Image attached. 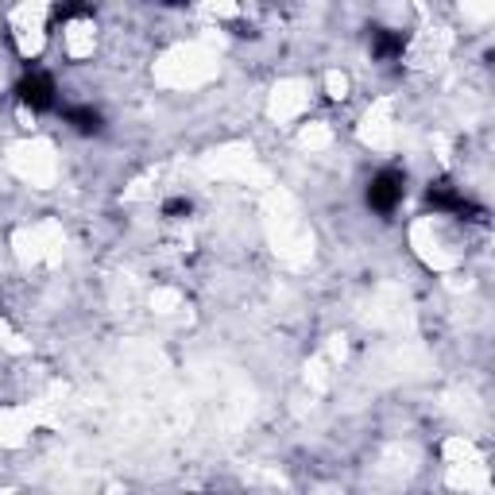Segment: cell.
<instances>
[{"label":"cell","instance_id":"8992f818","mask_svg":"<svg viewBox=\"0 0 495 495\" xmlns=\"http://www.w3.org/2000/svg\"><path fill=\"white\" fill-rule=\"evenodd\" d=\"M163 213H167L171 221H183V217H190V202L186 197H171V202L163 205Z\"/></svg>","mask_w":495,"mask_h":495},{"label":"cell","instance_id":"6da1fadb","mask_svg":"<svg viewBox=\"0 0 495 495\" xmlns=\"http://www.w3.org/2000/svg\"><path fill=\"white\" fill-rule=\"evenodd\" d=\"M403 194H406V174L403 171H379L372 183H368V205L375 213H395L403 202Z\"/></svg>","mask_w":495,"mask_h":495},{"label":"cell","instance_id":"277c9868","mask_svg":"<svg viewBox=\"0 0 495 495\" xmlns=\"http://www.w3.org/2000/svg\"><path fill=\"white\" fill-rule=\"evenodd\" d=\"M62 121L70 124L78 136H97V132L105 128V117H101V112H97L93 105H70V109L62 112Z\"/></svg>","mask_w":495,"mask_h":495},{"label":"cell","instance_id":"7a4b0ae2","mask_svg":"<svg viewBox=\"0 0 495 495\" xmlns=\"http://www.w3.org/2000/svg\"><path fill=\"white\" fill-rule=\"evenodd\" d=\"M16 97L31 109V112H47V109H55L58 101V90H55V78L51 74H43V70H31L20 78V86H16Z\"/></svg>","mask_w":495,"mask_h":495},{"label":"cell","instance_id":"3957f363","mask_svg":"<svg viewBox=\"0 0 495 495\" xmlns=\"http://www.w3.org/2000/svg\"><path fill=\"white\" fill-rule=\"evenodd\" d=\"M426 205L437 213H453V217H465V213H476V221H484V209H476L472 202H465V194L449 183H434L426 190Z\"/></svg>","mask_w":495,"mask_h":495},{"label":"cell","instance_id":"5b68a950","mask_svg":"<svg viewBox=\"0 0 495 495\" xmlns=\"http://www.w3.org/2000/svg\"><path fill=\"white\" fill-rule=\"evenodd\" d=\"M403 47H406V36H403V31L379 27L375 36H372V55H375V58H384V62L399 58V55H403Z\"/></svg>","mask_w":495,"mask_h":495}]
</instances>
